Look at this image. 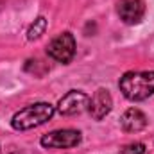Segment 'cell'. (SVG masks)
<instances>
[{"label": "cell", "instance_id": "cell-1", "mask_svg": "<svg viewBox=\"0 0 154 154\" xmlns=\"http://www.w3.org/2000/svg\"><path fill=\"white\" fill-rule=\"evenodd\" d=\"M118 88L129 100H145L154 93V70L147 72H127L120 77Z\"/></svg>", "mask_w": 154, "mask_h": 154}, {"label": "cell", "instance_id": "cell-2", "mask_svg": "<svg viewBox=\"0 0 154 154\" xmlns=\"http://www.w3.org/2000/svg\"><path fill=\"white\" fill-rule=\"evenodd\" d=\"M54 113H56V106H52L50 102H34L16 111L11 118V125L16 131H29L48 122L54 116Z\"/></svg>", "mask_w": 154, "mask_h": 154}, {"label": "cell", "instance_id": "cell-3", "mask_svg": "<svg viewBox=\"0 0 154 154\" xmlns=\"http://www.w3.org/2000/svg\"><path fill=\"white\" fill-rule=\"evenodd\" d=\"M75 47H77V43H75L74 34L66 31V32H61L59 36H56L47 45V54L54 61L68 65L74 59V56H75Z\"/></svg>", "mask_w": 154, "mask_h": 154}, {"label": "cell", "instance_id": "cell-4", "mask_svg": "<svg viewBox=\"0 0 154 154\" xmlns=\"http://www.w3.org/2000/svg\"><path fill=\"white\" fill-rule=\"evenodd\" d=\"M82 136L77 129H56L41 136L39 143L45 149H72L81 143Z\"/></svg>", "mask_w": 154, "mask_h": 154}, {"label": "cell", "instance_id": "cell-5", "mask_svg": "<svg viewBox=\"0 0 154 154\" xmlns=\"http://www.w3.org/2000/svg\"><path fill=\"white\" fill-rule=\"evenodd\" d=\"M90 104V97L88 93H84L82 90H70L68 93H65L59 102H57V111L65 116H72V115H79L84 109H88Z\"/></svg>", "mask_w": 154, "mask_h": 154}, {"label": "cell", "instance_id": "cell-6", "mask_svg": "<svg viewBox=\"0 0 154 154\" xmlns=\"http://www.w3.org/2000/svg\"><path fill=\"white\" fill-rule=\"evenodd\" d=\"M116 13L125 25H136L145 16V2L143 0H120L116 5Z\"/></svg>", "mask_w": 154, "mask_h": 154}, {"label": "cell", "instance_id": "cell-7", "mask_svg": "<svg viewBox=\"0 0 154 154\" xmlns=\"http://www.w3.org/2000/svg\"><path fill=\"white\" fill-rule=\"evenodd\" d=\"M113 109V99H111V93L106 90V88H99L93 97L90 99V104H88V111L93 120H102L104 116L109 115V111Z\"/></svg>", "mask_w": 154, "mask_h": 154}, {"label": "cell", "instance_id": "cell-8", "mask_svg": "<svg viewBox=\"0 0 154 154\" xmlns=\"http://www.w3.org/2000/svg\"><path fill=\"white\" fill-rule=\"evenodd\" d=\"M120 125L127 133H140L147 127V116L138 108H129L120 116Z\"/></svg>", "mask_w": 154, "mask_h": 154}, {"label": "cell", "instance_id": "cell-9", "mask_svg": "<svg viewBox=\"0 0 154 154\" xmlns=\"http://www.w3.org/2000/svg\"><path fill=\"white\" fill-rule=\"evenodd\" d=\"M45 31H47V18H45V16H38V18L31 23V27L27 29V39H29V41L39 39L45 34Z\"/></svg>", "mask_w": 154, "mask_h": 154}, {"label": "cell", "instance_id": "cell-10", "mask_svg": "<svg viewBox=\"0 0 154 154\" xmlns=\"http://www.w3.org/2000/svg\"><path fill=\"white\" fill-rule=\"evenodd\" d=\"M120 154H145V143H142V142L127 143L125 147H122Z\"/></svg>", "mask_w": 154, "mask_h": 154}]
</instances>
